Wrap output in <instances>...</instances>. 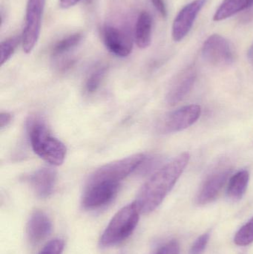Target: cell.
Listing matches in <instances>:
<instances>
[{
	"instance_id": "4316f807",
	"label": "cell",
	"mask_w": 253,
	"mask_h": 254,
	"mask_svg": "<svg viewBox=\"0 0 253 254\" xmlns=\"http://www.w3.org/2000/svg\"><path fill=\"white\" fill-rule=\"evenodd\" d=\"M80 1L81 0H59V6L63 9L69 8Z\"/></svg>"
},
{
	"instance_id": "83f0119b",
	"label": "cell",
	"mask_w": 253,
	"mask_h": 254,
	"mask_svg": "<svg viewBox=\"0 0 253 254\" xmlns=\"http://www.w3.org/2000/svg\"><path fill=\"white\" fill-rule=\"evenodd\" d=\"M248 57L250 63H251V65L253 66V43L251 45V47H250L249 50H248Z\"/></svg>"
},
{
	"instance_id": "7402d4cb",
	"label": "cell",
	"mask_w": 253,
	"mask_h": 254,
	"mask_svg": "<svg viewBox=\"0 0 253 254\" xmlns=\"http://www.w3.org/2000/svg\"><path fill=\"white\" fill-rule=\"evenodd\" d=\"M65 247L63 240L55 239L46 245L39 254H62Z\"/></svg>"
},
{
	"instance_id": "cb8c5ba5",
	"label": "cell",
	"mask_w": 253,
	"mask_h": 254,
	"mask_svg": "<svg viewBox=\"0 0 253 254\" xmlns=\"http://www.w3.org/2000/svg\"><path fill=\"white\" fill-rule=\"evenodd\" d=\"M154 254H180V246L176 240H172L160 247Z\"/></svg>"
},
{
	"instance_id": "ac0fdd59",
	"label": "cell",
	"mask_w": 253,
	"mask_h": 254,
	"mask_svg": "<svg viewBox=\"0 0 253 254\" xmlns=\"http://www.w3.org/2000/svg\"><path fill=\"white\" fill-rule=\"evenodd\" d=\"M82 39H83V34L77 32L59 40L52 49V55L53 58H57L68 53L76 46H78Z\"/></svg>"
},
{
	"instance_id": "ba28073f",
	"label": "cell",
	"mask_w": 253,
	"mask_h": 254,
	"mask_svg": "<svg viewBox=\"0 0 253 254\" xmlns=\"http://www.w3.org/2000/svg\"><path fill=\"white\" fill-rule=\"evenodd\" d=\"M202 55L206 62L215 66L230 65L234 54L230 43L219 34H212L203 43Z\"/></svg>"
},
{
	"instance_id": "8992f818",
	"label": "cell",
	"mask_w": 253,
	"mask_h": 254,
	"mask_svg": "<svg viewBox=\"0 0 253 254\" xmlns=\"http://www.w3.org/2000/svg\"><path fill=\"white\" fill-rule=\"evenodd\" d=\"M46 1V0L27 1L25 26L21 36L22 49L26 54L32 52L40 37Z\"/></svg>"
},
{
	"instance_id": "277c9868",
	"label": "cell",
	"mask_w": 253,
	"mask_h": 254,
	"mask_svg": "<svg viewBox=\"0 0 253 254\" xmlns=\"http://www.w3.org/2000/svg\"><path fill=\"white\" fill-rule=\"evenodd\" d=\"M146 158L147 155L138 153L108 163L95 170L89 179L120 183L125 178L140 168Z\"/></svg>"
},
{
	"instance_id": "6da1fadb",
	"label": "cell",
	"mask_w": 253,
	"mask_h": 254,
	"mask_svg": "<svg viewBox=\"0 0 253 254\" xmlns=\"http://www.w3.org/2000/svg\"><path fill=\"white\" fill-rule=\"evenodd\" d=\"M190 159V154L183 152L147 180L134 201L141 213L149 214L160 205L184 173Z\"/></svg>"
},
{
	"instance_id": "484cf974",
	"label": "cell",
	"mask_w": 253,
	"mask_h": 254,
	"mask_svg": "<svg viewBox=\"0 0 253 254\" xmlns=\"http://www.w3.org/2000/svg\"><path fill=\"white\" fill-rule=\"evenodd\" d=\"M12 116L8 113H1L0 114V128L3 129L11 122Z\"/></svg>"
},
{
	"instance_id": "7c38bea8",
	"label": "cell",
	"mask_w": 253,
	"mask_h": 254,
	"mask_svg": "<svg viewBox=\"0 0 253 254\" xmlns=\"http://www.w3.org/2000/svg\"><path fill=\"white\" fill-rule=\"evenodd\" d=\"M196 78L197 71L193 66L188 67L179 73L172 81L166 95L168 104L175 106L182 101L193 89Z\"/></svg>"
},
{
	"instance_id": "e0dca14e",
	"label": "cell",
	"mask_w": 253,
	"mask_h": 254,
	"mask_svg": "<svg viewBox=\"0 0 253 254\" xmlns=\"http://www.w3.org/2000/svg\"><path fill=\"white\" fill-rule=\"evenodd\" d=\"M253 4V0H224L215 11L213 20H224L233 15L249 8Z\"/></svg>"
},
{
	"instance_id": "5bb4252c",
	"label": "cell",
	"mask_w": 253,
	"mask_h": 254,
	"mask_svg": "<svg viewBox=\"0 0 253 254\" xmlns=\"http://www.w3.org/2000/svg\"><path fill=\"white\" fill-rule=\"evenodd\" d=\"M52 231L50 218L42 210H35L27 225V235L30 243L37 245L47 238Z\"/></svg>"
},
{
	"instance_id": "2e32d148",
	"label": "cell",
	"mask_w": 253,
	"mask_h": 254,
	"mask_svg": "<svg viewBox=\"0 0 253 254\" xmlns=\"http://www.w3.org/2000/svg\"><path fill=\"white\" fill-rule=\"evenodd\" d=\"M249 182L250 173L248 170H240L230 176L227 190L228 198L233 201L242 199L248 190Z\"/></svg>"
},
{
	"instance_id": "30bf717a",
	"label": "cell",
	"mask_w": 253,
	"mask_h": 254,
	"mask_svg": "<svg viewBox=\"0 0 253 254\" xmlns=\"http://www.w3.org/2000/svg\"><path fill=\"white\" fill-rule=\"evenodd\" d=\"M102 40L106 49L120 58L129 56L133 49L130 34L117 27L106 25L102 30Z\"/></svg>"
},
{
	"instance_id": "d6986e66",
	"label": "cell",
	"mask_w": 253,
	"mask_h": 254,
	"mask_svg": "<svg viewBox=\"0 0 253 254\" xmlns=\"http://www.w3.org/2000/svg\"><path fill=\"white\" fill-rule=\"evenodd\" d=\"M20 42H22V37H18V36H14V37H10V38L1 42V45H0V52H1L0 64H1V65H4L11 58Z\"/></svg>"
},
{
	"instance_id": "44dd1931",
	"label": "cell",
	"mask_w": 253,
	"mask_h": 254,
	"mask_svg": "<svg viewBox=\"0 0 253 254\" xmlns=\"http://www.w3.org/2000/svg\"><path fill=\"white\" fill-rule=\"evenodd\" d=\"M106 67H101L89 75L86 82V90L88 93H94L98 90L106 74Z\"/></svg>"
},
{
	"instance_id": "7a4b0ae2",
	"label": "cell",
	"mask_w": 253,
	"mask_h": 254,
	"mask_svg": "<svg viewBox=\"0 0 253 254\" xmlns=\"http://www.w3.org/2000/svg\"><path fill=\"white\" fill-rule=\"evenodd\" d=\"M27 132L34 152L40 158L53 166L63 164L66 156L65 144L49 132L43 119L29 118L27 122Z\"/></svg>"
},
{
	"instance_id": "52a82bcc",
	"label": "cell",
	"mask_w": 253,
	"mask_h": 254,
	"mask_svg": "<svg viewBox=\"0 0 253 254\" xmlns=\"http://www.w3.org/2000/svg\"><path fill=\"white\" fill-rule=\"evenodd\" d=\"M202 115V108L196 104L185 106L164 116L158 125L162 134L178 132L197 122Z\"/></svg>"
},
{
	"instance_id": "5b68a950",
	"label": "cell",
	"mask_w": 253,
	"mask_h": 254,
	"mask_svg": "<svg viewBox=\"0 0 253 254\" xmlns=\"http://www.w3.org/2000/svg\"><path fill=\"white\" fill-rule=\"evenodd\" d=\"M120 183L88 179L82 197V206L88 210L105 207L115 198Z\"/></svg>"
},
{
	"instance_id": "9c48e42d",
	"label": "cell",
	"mask_w": 253,
	"mask_h": 254,
	"mask_svg": "<svg viewBox=\"0 0 253 254\" xmlns=\"http://www.w3.org/2000/svg\"><path fill=\"white\" fill-rule=\"evenodd\" d=\"M231 172L230 167H219L212 172L203 181L198 192L196 203L205 205L215 201L225 186Z\"/></svg>"
},
{
	"instance_id": "d4e9b609",
	"label": "cell",
	"mask_w": 253,
	"mask_h": 254,
	"mask_svg": "<svg viewBox=\"0 0 253 254\" xmlns=\"http://www.w3.org/2000/svg\"><path fill=\"white\" fill-rule=\"evenodd\" d=\"M153 6L155 7L156 10L159 12L163 17H166L167 16V10H166V4L164 0H151Z\"/></svg>"
},
{
	"instance_id": "4fadbf2b",
	"label": "cell",
	"mask_w": 253,
	"mask_h": 254,
	"mask_svg": "<svg viewBox=\"0 0 253 254\" xmlns=\"http://www.w3.org/2000/svg\"><path fill=\"white\" fill-rule=\"evenodd\" d=\"M27 182L37 196L46 198L53 193L56 182V172L53 169L43 167L27 177Z\"/></svg>"
},
{
	"instance_id": "ffe728a7",
	"label": "cell",
	"mask_w": 253,
	"mask_h": 254,
	"mask_svg": "<svg viewBox=\"0 0 253 254\" xmlns=\"http://www.w3.org/2000/svg\"><path fill=\"white\" fill-rule=\"evenodd\" d=\"M234 243L239 246H247L253 243V217L238 231Z\"/></svg>"
},
{
	"instance_id": "9a60e30c",
	"label": "cell",
	"mask_w": 253,
	"mask_h": 254,
	"mask_svg": "<svg viewBox=\"0 0 253 254\" xmlns=\"http://www.w3.org/2000/svg\"><path fill=\"white\" fill-rule=\"evenodd\" d=\"M152 18L147 11L140 13L135 25V40L140 49H147L152 43Z\"/></svg>"
},
{
	"instance_id": "603a6c76",
	"label": "cell",
	"mask_w": 253,
	"mask_h": 254,
	"mask_svg": "<svg viewBox=\"0 0 253 254\" xmlns=\"http://www.w3.org/2000/svg\"><path fill=\"white\" fill-rule=\"evenodd\" d=\"M210 238L209 233H205L199 237L193 243L190 249V254H202L206 249L208 242Z\"/></svg>"
},
{
	"instance_id": "8fae6325",
	"label": "cell",
	"mask_w": 253,
	"mask_h": 254,
	"mask_svg": "<svg viewBox=\"0 0 253 254\" xmlns=\"http://www.w3.org/2000/svg\"><path fill=\"white\" fill-rule=\"evenodd\" d=\"M206 1L207 0H194L180 10L172 25V35L175 41H181L189 34Z\"/></svg>"
},
{
	"instance_id": "3957f363",
	"label": "cell",
	"mask_w": 253,
	"mask_h": 254,
	"mask_svg": "<svg viewBox=\"0 0 253 254\" xmlns=\"http://www.w3.org/2000/svg\"><path fill=\"white\" fill-rule=\"evenodd\" d=\"M141 212L135 202L120 209L111 219L100 240L101 247H114L127 240L135 231Z\"/></svg>"
}]
</instances>
